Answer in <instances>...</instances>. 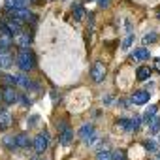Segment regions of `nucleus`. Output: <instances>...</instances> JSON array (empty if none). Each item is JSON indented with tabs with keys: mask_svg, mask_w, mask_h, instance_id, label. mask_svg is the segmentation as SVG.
<instances>
[{
	"mask_svg": "<svg viewBox=\"0 0 160 160\" xmlns=\"http://www.w3.org/2000/svg\"><path fill=\"white\" fill-rule=\"evenodd\" d=\"M143 147H145V151H149V152H156V151H158V141L152 139V138H149V139L143 141Z\"/></svg>",
	"mask_w": 160,
	"mask_h": 160,
	"instance_id": "4be33fe9",
	"label": "nucleus"
},
{
	"mask_svg": "<svg viewBox=\"0 0 160 160\" xmlns=\"http://www.w3.org/2000/svg\"><path fill=\"white\" fill-rule=\"evenodd\" d=\"M32 15H34V13H32V12H30L28 8H23V10H12L8 17H13V19H19V21H23V23H25V21H28V19H30Z\"/></svg>",
	"mask_w": 160,
	"mask_h": 160,
	"instance_id": "9b49d317",
	"label": "nucleus"
},
{
	"mask_svg": "<svg viewBox=\"0 0 160 160\" xmlns=\"http://www.w3.org/2000/svg\"><path fill=\"white\" fill-rule=\"evenodd\" d=\"M13 40H15V45H19V49H28V45L32 43V34H30L28 30L23 28Z\"/></svg>",
	"mask_w": 160,
	"mask_h": 160,
	"instance_id": "6e6552de",
	"label": "nucleus"
},
{
	"mask_svg": "<svg viewBox=\"0 0 160 160\" xmlns=\"http://www.w3.org/2000/svg\"><path fill=\"white\" fill-rule=\"evenodd\" d=\"M17 102H21V104H23V106H25V108H28V106H30V104H32V102H30V98H28V96H27V94H21V96H19V100H17Z\"/></svg>",
	"mask_w": 160,
	"mask_h": 160,
	"instance_id": "bb28decb",
	"label": "nucleus"
},
{
	"mask_svg": "<svg viewBox=\"0 0 160 160\" xmlns=\"http://www.w3.org/2000/svg\"><path fill=\"white\" fill-rule=\"evenodd\" d=\"M96 160H111V151L109 149H100L96 152Z\"/></svg>",
	"mask_w": 160,
	"mask_h": 160,
	"instance_id": "b1692460",
	"label": "nucleus"
},
{
	"mask_svg": "<svg viewBox=\"0 0 160 160\" xmlns=\"http://www.w3.org/2000/svg\"><path fill=\"white\" fill-rule=\"evenodd\" d=\"M15 145H17V149H28L32 145V139L28 138V134L21 132V134L15 136Z\"/></svg>",
	"mask_w": 160,
	"mask_h": 160,
	"instance_id": "f8f14e48",
	"label": "nucleus"
},
{
	"mask_svg": "<svg viewBox=\"0 0 160 160\" xmlns=\"http://www.w3.org/2000/svg\"><path fill=\"white\" fill-rule=\"evenodd\" d=\"M152 160H158V158H152Z\"/></svg>",
	"mask_w": 160,
	"mask_h": 160,
	"instance_id": "f704fd0d",
	"label": "nucleus"
},
{
	"mask_svg": "<svg viewBox=\"0 0 160 160\" xmlns=\"http://www.w3.org/2000/svg\"><path fill=\"white\" fill-rule=\"evenodd\" d=\"M57 126H58V136H60V139H58V141H60L62 145H68V143L73 139V130H72V128H70V124H68V122H64V121H60Z\"/></svg>",
	"mask_w": 160,
	"mask_h": 160,
	"instance_id": "39448f33",
	"label": "nucleus"
},
{
	"mask_svg": "<svg viewBox=\"0 0 160 160\" xmlns=\"http://www.w3.org/2000/svg\"><path fill=\"white\" fill-rule=\"evenodd\" d=\"M0 100H2V96H0Z\"/></svg>",
	"mask_w": 160,
	"mask_h": 160,
	"instance_id": "e433bc0d",
	"label": "nucleus"
},
{
	"mask_svg": "<svg viewBox=\"0 0 160 160\" xmlns=\"http://www.w3.org/2000/svg\"><path fill=\"white\" fill-rule=\"evenodd\" d=\"M102 102H104V106H111V104H113V96H111V94H108V96H104V100H102Z\"/></svg>",
	"mask_w": 160,
	"mask_h": 160,
	"instance_id": "cd10ccee",
	"label": "nucleus"
},
{
	"mask_svg": "<svg viewBox=\"0 0 160 160\" xmlns=\"http://www.w3.org/2000/svg\"><path fill=\"white\" fill-rule=\"evenodd\" d=\"M28 0H6V10L12 12V10H23L27 8Z\"/></svg>",
	"mask_w": 160,
	"mask_h": 160,
	"instance_id": "2eb2a0df",
	"label": "nucleus"
},
{
	"mask_svg": "<svg viewBox=\"0 0 160 160\" xmlns=\"http://www.w3.org/2000/svg\"><path fill=\"white\" fill-rule=\"evenodd\" d=\"M2 143H4V147H6L8 151H17V145H15V136H4Z\"/></svg>",
	"mask_w": 160,
	"mask_h": 160,
	"instance_id": "412c9836",
	"label": "nucleus"
},
{
	"mask_svg": "<svg viewBox=\"0 0 160 160\" xmlns=\"http://www.w3.org/2000/svg\"><path fill=\"white\" fill-rule=\"evenodd\" d=\"M36 122H38V117H36V115H34V117H30V126H34Z\"/></svg>",
	"mask_w": 160,
	"mask_h": 160,
	"instance_id": "7c9ffc66",
	"label": "nucleus"
},
{
	"mask_svg": "<svg viewBox=\"0 0 160 160\" xmlns=\"http://www.w3.org/2000/svg\"><path fill=\"white\" fill-rule=\"evenodd\" d=\"M12 38L10 36H6V34H0V53H4V51H10V47H12Z\"/></svg>",
	"mask_w": 160,
	"mask_h": 160,
	"instance_id": "a211bd4d",
	"label": "nucleus"
},
{
	"mask_svg": "<svg viewBox=\"0 0 160 160\" xmlns=\"http://www.w3.org/2000/svg\"><path fill=\"white\" fill-rule=\"evenodd\" d=\"M32 160H40V158H38V156H36V158H32Z\"/></svg>",
	"mask_w": 160,
	"mask_h": 160,
	"instance_id": "473e14b6",
	"label": "nucleus"
},
{
	"mask_svg": "<svg viewBox=\"0 0 160 160\" xmlns=\"http://www.w3.org/2000/svg\"><path fill=\"white\" fill-rule=\"evenodd\" d=\"M72 13H73L75 21H81V19L85 17V8H83L81 4H73V6H72Z\"/></svg>",
	"mask_w": 160,
	"mask_h": 160,
	"instance_id": "6ab92c4d",
	"label": "nucleus"
},
{
	"mask_svg": "<svg viewBox=\"0 0 160 160\" xmlns=\"http://www.w3.org/2000/svg\"><path fill=\"white\" fill-rule=\"evenodd\" d=\"M15 62H17V66H19L21 72H30L36 66V57H34V53L30 49H19Z\"/></svg>",
	"mask_w": 160,
	"mask_h": 160,
	"instance_id": "f257e3e1",
	"label": "nucleus"
},
{
	"mask_svg": "<svg viewBox=\"0 0 160 160\" xmlns=\"http://www.w3.org/2000/svg\"><path fill=\"white\" fill-rule=\"evenodd\" d=\"M12 122H13L12 113L8 109H4V108H0V130H8L12 126Z\"/></svg>",
	"mask_w": 160,
	"mask_h": 160,
	"instance_id": "9d476101",
	"label": "nucleus"
},
{
	"mask_svg": "<svg viewBox=\"0 0 160 160\" xmlns=\"http://www.w3.org/2000/svg\"><path fill=\"white\" fill-rule=\"evenodd\" d=\"M156 152H158V154H156V158H158V160H160V149H158V151H156Z\"/></svg>",
	"mask_w": 160,
	"mask_h": 160,
	"instance_id": "2f4dec72",
	"label": "nucleus"
},
{
	"mask_svg": "<svg viewBox=\"0 0 160 160\" xmlns=\"http://www.w3.org/2000/svg\"><path fill=\"white\" fill-rule=\"evenodd\" d=\"M117 124L126 130V132H138L141 126V117H132V119H117Z\"/></svg>",
	"mask_w": 160,
	"mask_h": 160,
	"instance_id": "7ed1b4c3",
	"label": "nucleus"
},
{
	"mask_svg": "<svg viewBox=\"0 0 160 160\" xmlns=\"http://www.w3.org/2000/svg\"><path fill=\"white\" fill-rule=\"evenodd\" d=\"M0 96H2V102L8 104V106H13V104H17V100H19V94H17L15 87H4L2 92H0Z\"/></svg>",
	"mask_w": 160,
	"mask_h": 160,
	"instance_id": "0eeeda50",
	"label": "nucleus"
},
{
	"mask_svg": "<svg viewBox=\"0 0 160 160\" xmlns=\"http://www.w3.org/2000/svg\"><path fill=\"white\" fill-rule=\"evenodd\" d=\"M149 98H151L149 91H134V94H132L130 102H132V104H136V106H143V104H147V102H149Z\"/></svg>",
	"mask_w": 160,
	"mask_h": 160,
	"instance_id": "1a4fd4ad",
	"label": "nucleus"
},
{
	"mask_svg": "<svg viewBox=\"0 0 160 160\" xmlns=\"http://www.w3.org/2000/svg\"><path fill=\"white\" fill-rule=\"evenodd\" d=\"M111 160H128L126 151H124V149H115V151H111Z\"/></svg>",
	"mask_w": 160,
	"mask_h": 160,
	"instance_id": "5701e85b",
	"label": "nucleus"
},
{
	"mask_svg": "<svg viewBox=\"0 0 160 160\" xmlns=\"http://www.w3.org/2000/svg\"><path fill=\"white\" fill-rule=\"evenodd\" d=\"M151 68L149 66H139L138 72H136V77H138V81H147V79L151 77Z\"/></svg>",
	"mask_w": 160,
	"mask_h": 160,
	"instance_id": "f3484780",
	"label": "nucleus"
},
{
	"mask_svg": "<svg viewBox=\"0 0 160 160\" xmlns=\"http://www.w3.org/2000/svg\"><path fill=\"white\" fill-rule=\"evenodd\" d=\"M119 108H122V109H126V108H130V100H119Z\"/></svg>",
	"mask_w": 160,
	"mask_h": 160,
	"instance_id": "c85d7f7f",
	"label": "nucleus"
},
{
	"mask_svg": "<svg viewBox=\"0 0 160 160\" xmlns=\"http://www.w3.org/2000/svg\"><path fill=\"white\" fill-rule=\"evenodd\" d=\"M77 136L81 138L87 145H91L92 141H94V124L92 122H85V124H81V128H79V132H77Z\"/></svg>",
	"mask_w": 160,
	"mask_h": 160,
	"instance_id": "20e7f679",
	"label": "nucleus"
},
{
	"mask_svg": "<svg viewBox=\"0 0 160 160\" xmlns=\"http://www.w3.org/2000/svg\"><path fill=\"white\" fill-rule=\"evenodd\" d=\"M96 2H98L100 8H108L109 6V0H96Z\"/></svg>",
	"mask_w": 160,
	"mask_h": 160,
	"instance_id": "c756f323",
	"label": "nucleus"
},
{
	"mask_svg": "<svg viewBox=\"0 0 160 160\" xmlns=\"http://www.w3.org/2000/svg\"><path fill=\"white\" fill-rule=\"evenodd\" d=\"M89 2H92V0H89Z\"/></svg>",
	"mask_w": 160,
	"mask_h": 160,
	"instance_id": "c9c22d12",
	"label": "nucleus"
},
{
	"mask_svg": "<svg viewBox=\"0 0 160 160\" xmlns=\"http://www.w3.org/2000/svg\"><path fill=\"white\" fill-rule=\"evenodd\" d=\"M147 126H149V134H151V136L158 134V132H160V117L156 115V117H154V119L147 124Z\"/></svg>",
	"mask_w": 160,
	"mask_h": 160,
	"instance_id": "aec40b11",
	"label": "nucleus"
},
{
	"mask_svg": "<svg viewBox=\"0 0 160 160\" xmlns=\"http://www.w3.org/2000/svg\"><path fill=\"white\" fill-rule=\"evenodd\" d=\"M91 77H92L94 83H102V81H104V79H106V66H104V62L96 60V62L92 64V68H91Z\"/></svg>",
	"mask_w": 160,
	"mask_h": 160,
	"instance_id": "423d86ee",
	"label": "nucleus"
},
{
	"mask_svg": "<svg viewBox=\"0 0 160 160\" xmlns=\"http://www.w3.org/2000/svg\"><path fill=\"white\" fill-rule=\"evenodd\" d=\"M149 58V49L147 47H138V49H134L132 51V60H147Z\"/></svg>",
	"mask_w": 160,
	"mask_h": 160,
	"instance_id": "dca6fc26",
	"label": "nucleus"
},
{
	"mask_svg": "<svg viewBox=\"0 0 160 160\" xmlns=\"http://www.w3.org/2000/svg\"><path fill=\"white\" fill-rule=\"evenodd\" d=\"M158 40V34L156 32H149V34H145V38H143V45H151V43H154Z\"/></svg>",
	"mask_w": 160,
	"mask_h": 160,
	"instance_id": "393cba45",
	"label": "nucleus"
},
{
	"mask_svg": "<svg viewBox=\"0 0 160 160\" xmlns=\"http://www.w3.org/2000/svg\"><path fill=\"white\" fill-rule=\"evenodd\" d=\"M32 147H34V152H36V154L45 152V151H47V147H49V134H47V132H40V134L34 138Z\"/></svg>",
	"mask_w": 160,
	"mask_h": 160,
	"instance_id": "f03ea898",
	"label": "nucleus"
},
{
	"mask_svg": "<svg viewBox=\"0 0 160 160\" xmlns=\"http://www.w3.org/2000/svg\"><path fill=\"white\" fill-rule=\"evenodd\" d=\"M12 64H13V55L10 51L0 53V70H8Z\"/></svg>",
	"mask_w": 160,
	"mask_h": 160,
	"instance_id": "ddd939ff",
	"label": "nucleus"
},
{
	"mask_svg": "<svg viewBox=\"0 0 160 160\" xmlns=\"http://www.w3.org/2000/svg\"><path fill=\"white\" fill-rule=\"evenodd\" d=\"M158 19H160V12H158Z\"/></svg>",
	"mask_w": 160,
	"mask_h": 160,
	"instance_id": "72a5a7b5",
	"label": "nucleus"
},
{
	"mask_svg": "<svg viewBox=\"0 0 160 160\" xmlns=\"http://www.w3.org/2000/svg\"><path fill=\"white\" fill-rule=\"evenodd\" d=\"M156 113H158V106H149L147 109H145V113L141 115V122H145V124H149L154 117H156Z\"/></svg>",
	"mask_w": 160,
	"mask_h": 160,
	"instance_id": "4468645a",
	"label": "nucleus"
},
{
	"mask_svg": "<svg viewBox=\"0 0 160 160\" xmlns=\"http://www.w3.org/2000/svg\"><path fill=\"white\" fill-rule=\"evenodd\" d=\"M132 43H134V34L130 32V34L124 38V42H122V49H124V51H126V49H130V45H132Z\"/></svg>",
	"mask_w": 160,
	"mask_h": 160,
	"instance_id": "a878e982",
	"label": "nucleus"
}]
</instances>
